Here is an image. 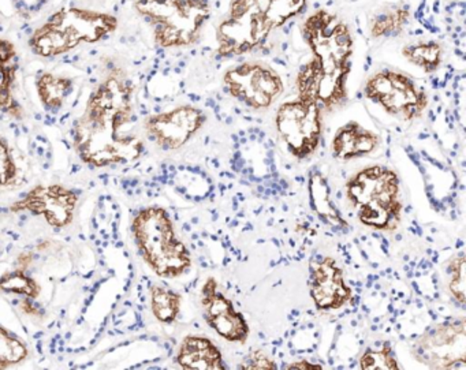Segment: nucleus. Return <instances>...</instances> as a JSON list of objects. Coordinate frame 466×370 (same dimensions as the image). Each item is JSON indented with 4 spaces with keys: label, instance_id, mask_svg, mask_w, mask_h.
I'll list each match as a JSON object with an SVG mask.
<instances>
[{
    "label": "nucleus",
    "instance_id": "1",
    "mask_svg": "<svg viewBox=\"0 0 466 370\" xmlns=\"http://www.w3.org/2000/svg\"><path fill=\"white\" fill-rule=\"evenodd\" d=\"M135 85L122 70L108 73L92 89L73 126V146L84 165L107 168L143 156V140L129 132L135 119Z\"/></svg>",
    "mask_w": 466,
    "mask_h": 370
},
{
    "label": "nucleus",
    "instance_id": "2",
    "mask_svg": "<svg viewBox=\"0 0 466 370\" xmlns=\"http://www.w3.org/2000/svg\"><path fill=\"white\" fill-rule=\"evenodd\" d=\"M119 20L113 13L86 7H62L37 26L28 39L34 55L56 59L84 45H96L113 36Z\"/></svg>",
    "mask_w": 466,
    "mask_h": 370
},
{
    "label": "nucleus",
    "instance_id": "3",
    "mask_svg": "<svg viewBox=\"0 0 466 370\" xmlns=\"http://www.w3.org/2000/svg\"><path fill=\"white\" fill-rule=\"evenodd\" d=\"M130 228L141 258L157 276L177 279L192 268V253L177 235L173 219L162 206L140 209Z\"/></svg>",
    "mask_w": 466,
    "mask_h": 370
},
{
    "label": "nucleus",
    "instance_id": "4",
    "mask_svg": "<svg viewBox=\"0 0 466 370\" xmlns=\"http://www.w3.org/2000/svg\"><path fill=\"white\" fill-rule=\"evenodd\" d=\"M345 197L367 227L394 233L402 222L400 176L391 168H362L346 182Z\"/></svg>",
    "mask_w": 466,
    "mask_h": 370
},
{
    "label": "nucleus",
    "instance_id": "5",
    "mask_svg": "<svg viewBox=\"0 0 466 370\" xmlns=\"http://www.w3.org/2000/svg\"><path fill=\"white\" fill-rule=\"evenodd\" d=\"M133 9L152 29L155 45L162 50L198 45L212 17L209 0H135Z\"/></svg>",
    "mask_w": 466,
    "mask_h": 370
},
{
    "label": "nucleus",
    "instance_id": "6",
    "mask_svg": "<svg viewBox=\"0 0 466 370\" xmlns=\"http://www.w3.org/2000/svg\"><path fill=\"white\" fill-rule=\"evenodd\" d=\"M302 39L313 61L326 70H350L354 37L350 26L326 9L316 10L301 25Z\"/></svg>",
    "mask_w": 466,
    "mask_h": 370
},
{
    "label": "nucleus",
    "instance_id": "7",
    "mask_svg": "<svg viewBox=\"0 0 466 370\" xmlns=\"http://www.w3.org/2000/svg\"><path fill=\"white\" fill-rule=\"evenodd\" d=\"M364 95L387 114L405 122L421 118L430 105V96L421 86L405 73L391 69L370 75L365 81Z\"/></svg>",
    "mask_w": 466,
    "mask_h": 370
},
{
    "label": "nucleus",
    "instance_id": "8",
    "mask_svg": "<svg viewBox=\"0 0 466 370\" xmlns=\"http://www.w3.org/2000/svg\"><path fill=\"white\" fill-rule=\"evenodd\" d=\"M323 110L312 100L297 97L283 103L275 115L278 135L297 160L312 156L321 143Z\"/></svg>",
    "mask_w": 466,
    "mask_h": 370
},
{
    "label": "nucleus",
    "instance_id": "9",
    "mask_svg": "<svg viewBox=\"0 0 466 370\" xmlns=\"http://www.w3.org/2000/svg\"><path fill=\"white\" fill-rule=\"evenodd\" d=\"M223 85L234 99L252 110H267L285 91L282 75L263 62H244L223 75Z\"/></svg>",
    "mask_w": 466,
    "mask_h": 370
},
{
    "label": "nucleus",
    "instance_id": "10",
    "mask_svg": "<svg viewBox=\"0 0 466 370\" xmlns=\"http://www.w3.org/2000/svg\"><path fill=\"white\" fill-rule=\"evenodd\" d=\"M411 354L416 361L430 369L444 370L465 366V317L436 324L428 329L414 340Z\"/></svg>",
    "mask_w": 466,
    "mask_h": 370
},
{
    "label": "nucleus",
    "instance_id": "11",
    "mask_svg": "<svg viewBox=\"0 0 466 370\" xmlns=\"http://www.w3.org/2000/svg\"><path fill=\"white\" fill-rule=\"evenodd\" d=\"M80 193L61 184L36 185L10 205L13 214L42 217L50 227L62 230L75 222Z\"/></svg>",
    "mask_w": 466,
    "mask_h": 370
},
{
    "label": "nucleus",
    "instance_id": "12",
    "mask_svg": "<svg viewBox=\"0 0 466 370\" xmlns=\"http://www.w3.org/2000/svg\"><path fill=\"white\" fill-rule=\"evenodd\" d=\"M206 122L207 115L201 108L182 105L152 114L144 121V130L163 151H178L203 129Z\"/></svg>",
    "mask_w": 466,
    "mask_h": 370
},
{
    "label": "nucleus",
    "instance_id": "13",
    "mask_svg": "<svg viewBox=\"0 0 466 370\" xmlns=\"http://www.w3.org/2000/svg\"><path fill=\"white\" fill-rule=\"evenodd\" d=\"M349 75L350 70L323 69L312 59L297 75V97L312 100L320 105L323 113H331L349 100Z\"/></svg>",
    "mask_w": 466,
    "mask_h": 370
},
{
    "label": "nucleus",
    "instance_id": "14",
    "mask_svg": "<svg viewBox=\"0 0 466 370\" xmlns=\"http://www.w3.org/2000/svg\"><path fill=\"white\" fill-rule=\"evenodd\" d=\"M201 306L207 324L223 339L230 343L245 345L250 335L249 324L233 301L220 293L218 282L208 277L201 287Z\"/></svg>",
    "mask_w": 466,
    "mask_h": 370
},
{
    "label": "nucleus",
    "instance_id": "15",
    "mask_svg": "<svg viewBox=\"0 0 466 370\" xmlns=\"http://www.w3.org/2000/svg\"><path fill=\"white\" fill-rule=\"evenodd\" d=\"M308 0H230L228 15L241 17L271 35L301 15Z\"/></svg>",
    "mask_w": 466,
    "mask_h": 370
},
{
    "label": "nucleus",
    "instance_id": "16",
    "mask_svg": "<svg viewBox=\"0 0 466 370\" xmlns=\"http://www.w3.org/2000/svg\"><path fill=\"white\" fill-rule=\"evenodd\" d=\"M309 293L320 312L342 309L353 298V290L346 283L342 268L332 257L310 264Z\"/></svg>",
    "mask_w": 466,
    "mask_h": 370
},
{
    "label": "nucleus",
    "instance_id": "17",
    "mask_svg": "<svg viewBox=\"0 0 466 370\" xmlns=\"http://www.w3.org/2000/svg\"><path fill=\"white\" fill-rule=\"evenodd\" d=\"M18 72L17 47L12 40L0 37V115L21 122L25 119V108L17 96Z\"/></svg>",
    "mask_w": 466,
    "mask_h": 370
},
{
    "label": "nucleus",
    "instance_id": "18",
    "mask_svg": "<svg viewBox=\"0 0 466 370\" xmlns=\"http://www.w3.org/2000/svg\"><path fill=\"white\" fill-rule=\"evenodd\" d=\"M380 144L381 138L378 133L365 129L357 122H349L339 127L332 138V156L343 162H350L378 151Z\"/></svg>",
    "mask_w": 466,
    "mask_h": 370
},
{
    "label": "nucleus",
    "instance_id": "19",
    "mask_svg": "<svg viewBox=\"0 0 466 370\" xmlns=\"http://www.w3.org/2000/svg\"><path fill=\"white\" fill-rule=\"evenodd\" d=\"M176 364L187 370L228 369L219 347L208 337L187 335L177 350Z\"/></svg>",
    "mask_w": 466,
    "mask_h": 370
},
{
    "label": "nucleus",
    "instance_id": "20",
    "mask_svg": "<svg viewBox=\"0 0 466 370\" xmlns=\"http://www.w3.org/2000/svg\"><path fill=\"white\" fill-rule=\"evenodd\" d=\"M37 97L40 105L47 113L58 114L64 108L75 89V81L66 75H56L53 72H42L35 80Z\"/></svg>",
    "mask_w": 466,
    "mask_h": 370
},
{
    "label": "nucleus",
    "instance_id": "21",
    "mask_svg": "<svg viewBox=\"0 0 466 370\" xmlns=\"http://www.w3.org/2000/svg\"><path fill=\"white\" fill-rule=\"evenodd\" d=\"M309 198L313 212L321 222L337 230L348 231L349 225L342 219L337 206L332 203L331 190L326 176L320 173H312L309 176Z\"/></svg>",
    "mask_w": 466,
    "mask_h": 370
},
{
    "label": "nucleus",
    "instance_id": "22",
    "mask_svg": "<svg viewBox=\"0 0 466 370\" xmlns=\"http://www.w3.org/2000/svg\"><path fill=\"white\" fill-rule=\"evenodd\" d=\"M411 20L408 6H394L380 10L373 15L368 23V32L372 39H389L403 34Z\"/></svg>",
    "mask_w": 466,
    "mask_h": 370
},
{
    "label": "nucleus",
    "instance_id": "23",
    "mask_svg": "<svg viewBox=\"0 0 466 370\" xmlns=\"http://www.w3.org/2000/svg\"><path fill=\"white\" fill-rule=\"evenodd\" d=\"M403 58L419 67L427 75L438 72L439 67L443 64L444 48L443 45L435 40H427V42L414 43V45H406L400 50Z\"/></svg>",
    "mask_w": 466,
    "mask_h": 370
},
{
    "label": "nucleus",
    "instance_id": "24",
    "mask_svg": "<svg viewBox=\"0 0 466 370\" xmlns=\"http://www.w3.org/2000/svg\"><path fill=\"white\" fill-rule=\"evenodd\" d=\"M149 305L154 317L159 323L170 325L176 323L181 313L182 296L170 287L155 285L149 290Z\"/></svg>",
    "mask_w": 466,
    "mask_h": 370
},
{
    "label": "nucleus",
    "instance_id": "25",
    "mask_svg": "<svg viewBox=\"0 0 466 370\" xmlns=\"http://www.w3.org/2000/svg\"><path fill=\"white\" fill-rule=\"evenodd\" d=\"M28 345L15 332L0 324V369H9L29 358Z\"/></svg>",
    "mask_w": 466,
    "mask_h": 370
},
{
    "label": "nucleus",
    "instance_id": "26",
    "mask_svg": "<svg viewBox=\"0 0 466 370\" xmlns=\"http://www.w3.org/2000/svg\"><path fill=\"white\" fill-rule=\"evenodd\" d=\"M0 291L23 298L37 299L42 294V285L28 272L15 268L0 276Z\"/></svg>",
    "mask_w": 466,
    "mask_h": 370
},
{
    "label": "nucleus",
    "instance_id": "27",
    "mask_svg": "<svg viewBox=\"0 0 466 370\" xmlns=\"http://www.w3.org/2000/svg\"><path fill=\"white\" fill-rule=\"evenodd\" d=\"M465 253L460 252L447 263V290L455 302L465 306Z\"/></svg>",
    "mask_w": 466,
    "mask_h": 370
},
{
    "label": "nucleus",
    "instance_id": "28",
    "mask_svg": "<svg viewBox=\"0 0 466 370\" xmlns=\"http://www.w3.org/2000/svg\"><path fill=\"white\" fill-rule=\"evenodd\" d=\"M360 369L362 370H400V366L395 358L394 351L389 343L380 348H368L359 359Z\"/></svg>",
    "mask_w": 466,
    "mask_h": 370
},
{
    "label": "nucleus",
    "instance_id": "29",
    "mask_svg": "<svg viewBox=\"0 0 466 370\" xmlns=\"http://www.w3.org/2000/svg\"><path fill=\"white\" fill-rule=\"evenodd\" d=\"M18 178V165L12 145L5 135H0V187H9Z\"/></svg>",
    "mask_w": 466,
    "mask_h": 370
},
{
    "label": "nucleus",
    "instance_id": "30",
    "mask_svg": "<svg viewBox=\"0 0 466 370\" xmlns=\"http://www.w3.org/2000/svg\"><path fill=\"white\" fill-rule=\"evenodd\" d=\"M238 369L242 370H275L278 369L277 364L271 356L267 355L263 350H253L241 365Z\"/></svg>",
    "mask_w": 466,
    "mask_h": 370
},
{
    "label": "nucleus",
    "instance_id": "31",
    "mask_svg": "<svg viewBox=\"0 0 466 370\" xmlns=\"http://www.w3.org/2000/svg\"><path fill=\"white\" fill-rule=\"evenodd\" d=\"M48 2L50 0H12V5L21 18L29 20V18L39 15L45 6H47Z\"/></svg>",
    "mask_w": 466,
    "mask_h": 370
},
{
    "label": "nucleus",
    "instance_id": "32",
    "mask_svg": "<svg viewBox=\"0 0 466 370\" xmlns=\"http://www.w3.org/2000/svg\"><path fill=\"white\" fill-rule=\"evenodd\" d=\"M20 309L28 317L43 318L46 315L45 309L36 304V299L23 298L20 302Z\"/></svg>",
    "mask_w": 466,
    "mask_h": 370
},
{
    "label": "nucleus",
    "instance_id": "33",
    "mask_svg": "<svg viewBox=\"0 0 466 370\" xmlns=\"http://www.w3.org/2000/svg\"><path fill=\"white\" fill-rule=\"evenodd\" d=\"M35 255L32 252H23L15 258V269L21 271H28L29 266L34 264Z\"/></svg>",
    "mask_w": 466,
    "mask_h": 370
},
{
    "label": "nucleus",
    "instance_id": "34",
    "mask_svg": "<svg viewBox=\"0 0 466 370\" xmlns=\"http://www.w3.org/2000/svg\"><path fill=\"white\" fill-rule=\"evenodd\" d=\"M289 369H302V370H313V369H323L321 365L313 364V362L299 361L294 362L289 366Z\"/></svg>",
    "mask_w": 466,
    "mask_h": 370
},
{
    "label": "nucleus",
    "instance_id": "35",
    "mask_svg": "<svg viewBox=\"0 0 466 370\" xmlns=\"http://www.w3.org/2000/svg\"><path fill=\"white\" fill-rule=\"evenodd\" d=\"M48 246H50V242L46 241L43 242V244H40L39 246H37V250H39V252H42V250L47 249Z\"/></svg>",
    "mask_w": 466,
    "mask_h": 370
}]
</instances>
